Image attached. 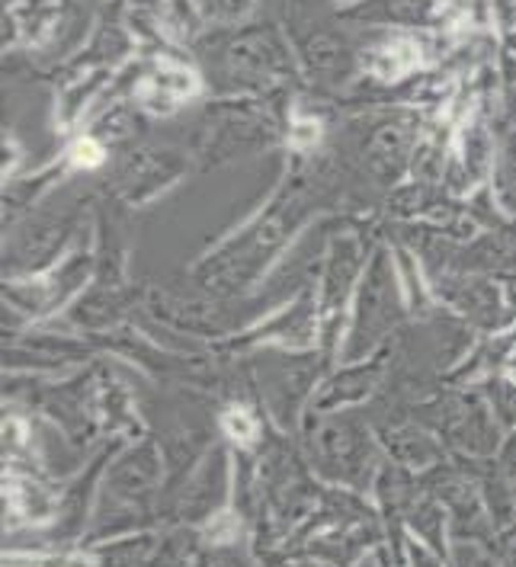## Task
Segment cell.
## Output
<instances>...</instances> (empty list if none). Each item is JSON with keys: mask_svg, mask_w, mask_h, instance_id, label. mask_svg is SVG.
Masks as SVG:
<instances>
[{"mask_svg": "<svg viewBox=\"0 0 516 567\" xmlns=\"http://www.w3.org/2000/svg\"><path fill=\"white\" fill-rule=\"evenodd\" d=\"M103 157V151L96 148L93 142H84V145H78V151H74V161L78 164H96Z\"/></svg>", "mask_w": 516, "mask_h": 567, "instance_id": "7a4b0ae2", "label": "cell"}, {"mask_svg": "<svg viewBox=\"0 0 516 567\" xmlns=\"http://www.w3.org/2000/svg\"><path fill=\"white\" fill-rule=\"evenodd\" d=\"M225 426H228V433L238 436L241 443H250V440H254V420L247 417L244 411H231L228 420H225Z\"/></svg>", "mask_w": 516, "mask_h": 567, "instance_id": "6da1fadb", "label": "cell"}]
</instances>
